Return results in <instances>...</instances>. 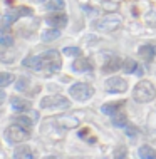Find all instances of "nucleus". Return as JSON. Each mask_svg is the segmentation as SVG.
<instances>
[{
	"mask_svg": "<svg viewBox=\"0 0 156 159\" xmlns=\"http://www.w3.org/2000/svg\"><path fill=\"white\" fill-rule=\"evenodd\" d=\"M133 97L136 102H149L156 97V89L149 80H139L133 89Z\"/></svg>",
	"mask_w": 156,
	"mask_h": 159,
	"instance_id": "1",
	"label": "nucleus"
},
{
	"mask_svg": "<svg viewBox=\"0 0 156 159\" xmlns=\"http://www.w3.org/2000/svg\"><path fill=\"white\" fill-rule=\"evenodd\" d=\"M60 67L62 62L57 50H47L45 54H42V70H45V74H55L60 70Z\"/></svg>",
	"mask_w": 156,
	"mask_h": 159,
	"instance_id": "2",
	"label": "nucleus"
},
{
	"mask_svg": "<svg viewBox=\"0 0 156 159\" xmlns=\"http://www.w3.org/2000/svg\"><path fill=\"white\" fill-rule=\"evenodd\" d=\"M69 94L72 96V99L76 101H87L94 96V89L91 84H86V82H76L69 87Z\"/></svg>",
	"mask_w": 156,
	"mask_h": 159,
	"instance_id": "3",
	"label": "nucleus"
},
{
	"mask_svg": "<svg viewBox=\"0 0 156 159\" xmlns=\"http://www.w3.org/2000/svg\"><path fill=\"white\" fill-rule=\"evenodd\" d=\"M119 25H121V17L119 15H107V17H104V19L96 20V22L92 24V27L99 32L109 34V32L118 30Z\"/></svg>",
	"mask_w": 156,
	"mask_h": 159,
	"instance_id": "4",
	"label": "nucleus"
},
{
	"mask_svg": "<svg viewBox=\"0 0 156 159\" xmlns=\"http://www.w3.org/2000/svg\"><path fill=\"white\" fill-rule=\"evenodd\" d=\"M30 137V132L27 131V127L20 126V124H14L5 131V139L10 144H17V143H24Z\"/></svg>",
	"mask_w": 156,
	"mask_h": 159,
	"instance_id": "5",
	"label": "nucleus"
},
{
	"mask_svg": "<svg viewBox=\"0 0 156 159\" xmlns=\"http://www.w3.org/2000/svg\"><path fill=\"white\" fill-rule=\"evenodd\" d=\"M71 102L64 96H47L40 101L42 109H67Z\"/></svg>",
	"mask_w": 156,
	"mask_h": 159,
	"instance_id": "6",
	"label": "nucleus"
},
{
	"mask_svg": "<svg viewBox=\"0 0 156 159\" xmlns=\"http://www.w3.org/2000/svg\"><path fill=\"white\" fill-rule=\"evenodd\" d=\"M32 15V8L29 7H14L5 14L3 17V25H12L15 20H19L20 17H29Z\"/></svg>",
	"mask_w": 156,
	"mask_h": 159,
	"instance_id": "7",
	"label": "nucleus"
},
{
	"mask_svg": "<svg viewBox=\"0 0 156 159\" xmlns=\"http://www.w3.org/2000/svg\"><path fill=\"white\" fill-rule=\"evenodd\" d=\"M106 91L107 92H124L128 89V82L123 79V77H111V79L106 80Z\"/></svg>",
	"mask_w": 156,
	"mask_h": 159,
	"instance_id": "8",
	"label": "nucleus"
},
{
	"mask_svg": "<svg viewBox=\"0 0 156 159\" xmlns=\"http://www.w3.org/2000/svg\"><path fill=\"white\" fill-rule=\"evenodd\" d=\"M45 22L50 25V27L55 29H64L67 25V15L66 14H54V15H47L45 17Z\"/></svg>",
	"mask_w": 156,
	"mask_h": 159,
	"instance_id": "9",
	"label": "nucleus"
},
{
	"mask_svg": "<svg viewBox=\"0 0 156 159\" xmlns=\"http://www.w3.org/2000/svg\"><path fill=\"white\" fill-rule=\"evenodd\" d=\"M12 107L19 112H25V111H30L32 104L27 101V99H20V97H12Z\"/></svg>",
	"mask_w": 156,
	"mask_h": 159,
	"instance_id": "10",
	"label": "nucleus"
},
{
	"mask_svg": "<svg viewBox=\"0 0 156 159\" xmlns=\"http://www.w3.org/2000/svg\"><path fill=\"white\" fill-rule=\"evenodd\" d=\"M22 64H24V67H27V69L42 70V55H37V57H25Z\"/></svg>",
	"mask_w": 156,
	"mask_h": 159,
	"instance_id": "11",
	"label": "nucleus"
},
{
	"mask_svg": "<svg viewBox=\"0 0 156 159\" xmlns=\"http://www.w3.org/2000/svg\"><path fill=\"white\" fill-rule=\"evenodd\" d=\"M72 70H76V72L92 70V64L89 62V59H77V61L72 62Z\"/></svg>",
	"mask_w": 156,
	"mask_h": 159,
	"instance_id": "12",
	"label": "nucleus"
},
{
	"mask_svg": "<svg viewBox=\"0 0 156 159\" xmlns=\"http://www.w3.org/2000/svg\"><path fill=\"white\" fill-rule=\"evenodd\" d=\"M124 102H126V101H116V102H109V104H104V106L101 107V112L112 116V114L118 112V109H121V107L124 106Z\"/></svg>",
	"mask_w": 156,
	"mask_h": 159,
	"instance_id": "13",
	"label": "nucleus"
},
{
	"mask_svg": "<svg viewBox=\"0 0 156 159\" xmlns=\"http://www.w3.org/2000/svg\"><path fill=\"white\" fill-rule=\"evenodd\" d=\"M118 69H123V64H121L119 61V57H111V59H107V62L104 64V69L102 70L104 72H116Z\"/></svg>",
	"mask_w": 156,
	"mask_h": 159,
	"instance_id": "14",
	"label": "nucleus"
},
{
	"mask_svg": "<svg viewBox=\"0 0 156 159\" xmlns=\"http://www.w3.org/2000/svg\"><path fill=\"white\" fill-rule=\"evenodd\" d=\"M139 57H141L144 62H153L154 49H153L151 45H143V47H139Z\"/></svg>",
	"mask_w": 156,
	"mask_h": 159,
	"instance_id": "15",
	"label": "nucleus"
},
{
	"mask_svg": "<svg viewBox=\"0 0 156 159\" xmlns=\"http://www.w3.org/2000/svg\"><path fill=\"white\" fill-rule=\"evenodd\" d=\"M139 69V66H138V62H134L133 59H124L123 61V70L124 74H136V70Z\"/></svg>",
	"mask_w": 156,
	"mask_h": 159,
	"instance_id": "16",
	"label": "nucleus"
},
{
	"mask_svg": "<svg viewBox=\"0 0 156 159\" xmlns=\"http://www.w3.org/2000/svg\"><path fill=\"white\" fill-rule=\"evenodd\" d=\"M138 156H139L141 159H154L156 151L153 148H149V146H141V148L138 149Z\"/></svg>",
	"mask_w": 156,
	"mask_h": 159,
	"instance_id": "17",
	"label": "nucleus"
},
{
	"mask_svg": "<svg viewBox=\"0 0 156 159\" xmlns=\"http://www.w3.org/2000/svg\"><path fill=\"white\" fill-rule=\"evenodd\" d=\"M59 37H60V32H59V29H55V27H52V29H49V30H45L44 34H42V40L44 42L57 40Z\"/></svg>",
	"mask_w": 156,
	"mask_h": 159,
	"instance_id": "18",
	"label": "nucleus"
},
{
	"mask_svg": "<svg viewBox=\"0 0 156 159\" xmlns=\"http://www.w3.org/2000/svg\"><path fill=\"white\" fill-rule=\"evenodd\" d=\"M14 157H25V159H32L34 154L29 149V146H19L14 152Z\"/></svg>",
	"mask_w": 156,
	"mask_h": 159,
	"instance_id": "19",
	"label": "nucleus"
},
{
	"mask_svg": "<svg viewBox=\"0 0 156 159\" xmlns=\"http://www.w3.org/2000/svg\"><path fill=\"white\" fill-rule=\"evenodd\" d=\"M126 122H128V116L124 114V112H116V114H112V124H114V126L124 127V126H126Z\"/></svg>",
	"mask_w": 156,
	"mask_h": 159,
	"instance_id": "20",
	"label": "nucleus"
},
{
	"mask_svg": "<svg viewBox=\"0 0 156 159\" xmlns=\"http://www.w3.org/2000/svg\"><path fill=\"white\" fill-rule=\"evenodd\" d=\"M45 8L47 10H62V8H66V2L64 0H49V2L45 3Z\"/></svg>",
	"mask_w": 156,
	"mask_h": 159,
	"instance_id": "21",
	"label": "nucleus"
},
{
	"mask_svg": "<svg viewBox=\"0 0 156 159\" xmlns=\"http://www.w3.org/2000/svg\"><path fill=\"white\" fill-rule=\"evenodd\" d=\"M59 124L64 129H72V127H76L77 124H79V121H77V119H72V117H60Z\"/></svg>",
	"mask_w": 156,
	"mask_h": 159,
	"instance_id": "22",
	"label": "nucleus"
},
{
	"mask_svg": "<svg viewBox=\"0 0 156 159\" xmlns=\"http://www.w3.org/2000/svg\"><path fill=\"white\" fill-rule=\"evenodd\" d=\"M14 82V75L10 72H2L0 74V87H5V85Z\"/></svg>",
	"mask_w": 156,
	"mask_h": 159,
	"instance_id": "23",
	"label": "nucleus"
},
{
	"mask_svg": "<svg viewBox=\"0 0 156 159\" xmlns=\"http://www.w3.org/2000/svg\"><path fill=\"white\" fill-rule=\"evenodd\" d=\"M17 124H20V126H24V127H32V124H34V119L32 117H27V116H17Z\"/></svg>",
	"mask_w": 156,
	"mask_h": 159,
	"instance_id": "24",
	"label": "nucleus"
},
{
	"mask_svg": "<svg viewBox=\"0 0 156 159\" xmlns=\"http://www.w3.org/2000/svg\"><path fill=\"white\" fill-rule=\"evenodd\" d=\"M14 45V37L10 35H0V47H12Z\"/></svg>",
	"mask_w": 156,
	"mask_h": 159,
	"instance_id": "25",
	"label": "nucleus"
},
{
	"mask_svg": "<svg viewBox=\"0 0 156 159\" xmlns=\"http://www.w3.org/2000/svg\"><path fill=\"white\" fill-rule=\"evenodd\" d=\"M64 54L69 55V57H71V55H79L81 49H77V47H66V49H64Z\"/></svg>",
	"mask_w": 156,
	"mask_h": 159,
	"instance_id": "26",
	"label": "nucleus"
},
{
	"mask_svg": "<svg viewBox=\"0 0 156 159\" xmlns=\"http://www.w3.org/2000/svg\"><path fill=\"white\" fill-rule=\"evenodd\" d=\"M114 156H116V157H126V156H128V149H126V148H118V149L114 151Z\"/></svg>",
	"mask_w": 156,
	"mask_h": 159,
	"instance_id": "27",
	"label": "nucleus"
},
{
	"mask_svg": "<svg viewBox=\"0 0 156 159\" xmlns=\"http://www.w3.org/2000/svg\"><path fill=\"white\" fill-rule=\"evenodd\" d=\"M124 127H126V134H128V136H131V137H133V136H136V134H138V129L134 127V126H124Z\"/></svg>",
	"mask_w": 156,
	"mask_h": 159,
	"instance_id": "28",
	"label": "nucleus"
},
{
	"mask_svg": "<svg viewBox=\"0 0 156 159\" xmlns=\"http://www.w3.org/2000/svg\"><path fill=\"white\" fill-rule=\"evenodd\" d=\"M5 92H3V91H0V106H2L3 104V102H5Z\"/></svg>",
	"mask_w": 156,
	"mask_h": 159,
	"instance_id": "29",
	"label": "nucleus"
},
{
	"mask_svg": "<svg viewBox=\"0 0 156 159\" xmlns=\"http://www.w3.org/2000/svg\"><path fill=\"white\" fill-rule=\"evenodd\" d=\"M87 132H89V131H87V129H86V131H82L79 136H81V137H84V136H87Z\"/></svg>",
	"mask_w": 156,
	"mask_h": 159,
	"instance_id": "30",
	"label": "nucleus"
},
{
	"mask_svg": "<svg viewBox=\"0 0 156 159\" xmlns=\"http://www.w3.org/2000/svg\"><path fill=\"white\" fill-rule=\"evenodd\" d=\"M34 2H45V0H34Z\"/></svg>",
	"mask_w": 156,
	"mask_h": 159,
	"instance_id": "31",
	"label": "nucleus"
}]
</instances>
